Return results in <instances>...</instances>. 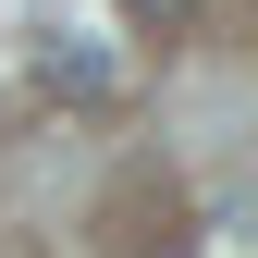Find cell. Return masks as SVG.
<instances>
[{"instance_id": "obj_1", "label": "cell", "mask_w": 258, "mask_h": 258, "mask_svg": "<svg viewBox=\"0 0 258 258\" xmlns=\"http://www.w3.org/2000/svg\"><path fill=\"white\" fill-rule=\"evenodd\" d=\"M37 86H49V99H86V111H99V99H111V61H99V49H49V61H37Z\"/></svg>"}, {"instance_id": "obj_2", "label": "cell", "mask_w": 258, "mask_h": 258, "mask_svg": "<svg viewBox=\"0 0 258 258\" xmlns=\"http://www.w3.org/2000/svg\"><path fill=\"white\" fill-rule=\"evenodd\" d=\"M123 25H136V37H184V25H197V0H123Z\"/></svg>"}]
</instances>
